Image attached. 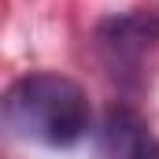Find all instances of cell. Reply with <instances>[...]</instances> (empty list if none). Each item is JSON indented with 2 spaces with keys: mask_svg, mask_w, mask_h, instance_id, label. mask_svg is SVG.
<instances>
[{
  "mask_svg": "<svg viewBox=\"0 0 159 159\" xmlns=\"http://www.w3.org/2000/svg\"><path fill=\"white\" fill-rule=\"evenodd\" d=\"M89 119L81 85L63 74H26L4 93V126L44 148H74L89 133Z\"/></svg>",
  "mask_w": 159,
  "mask_h": 159,
  "instance_id": "obj_1",
  "label": "cell"
},
{
  "mask_svg": "<svg viewBox=\"0 0 159 159\" xmlns=\"http://www.w3.org/2000/svg\"><path fill=\"white\" fill-rule=\"evenodd\" d=\"M156 44H159V15H152V11L111 15L96 26V48L115 74L141 67V59Z\"/></svg>",
  "mask_w": 159,
  "mask_h": 159,
  "instance_id": "obj_2",
  "label": "cell"
},
{
  "mask_svg": "<svg viewBox=\"0 0 159 159\" xmlns=\"http://www.w3.org/2000/svg\"><path fill=\"white\" fill-rule=\"evenodd\" d=\"M96 144L100 159H159V137L133 107H111L100 122Z\"/></svg>",
  "mask_w": 159,
  "mask_h": 159,
  "instance_id": "obj_3",
  "label": "cell"
}]
</instances>
